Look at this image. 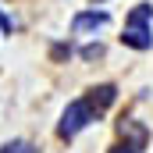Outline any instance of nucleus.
Here are the masks:
<instances>
[{
    "mask_svg": "<svg viewBox=\"0 0 153 153\" xmlns=\"http://www.w3.org/2000/svg\"><path fill=\"white\" fill-rule=\"evenodd\" d=\"M114 100H117V85H114V82H100V85H93V89H89V96H85V103L93 107V114H96V117L103 114Z\"/></svg>",
    "mask_w": 153,
    "mask_h": 153,
    "instance_id": "nucleus-4",
    "label": "nucleus"
},
{
    "mask_svg": "<svg viewBox=\"0 0 153 153\" xmlns=\"http://www.w3.org/2000/svg\"><path fill=\"white\" fill-rule=\"evenodd\" d=\"M78 53H82V61H100V57H103L107 50H103V43H85V46H82Z\"/></svg>",
    "mask_w": 153,
    "mask_h": 153,
    "instance_id": "nucleus-8",
    "label": "nucleus"
},
{
    "mask_svg": "<svg viewBox=\"0 0 153 153\" xmlns=\"http://www.w3.org/2000/svg\"><path fill=\"white\" fill-rule=\"evenodd\" d=\"M117 135H121L128 146H135V150H143V146L150 143V132H146V125H139V117H121V121H117Z\"/></svg>",
    "mask_w": 153,
    "mask_h": 153,
    "instance_id": "nucleus-3",
    "label": "nucleus"
},
{
    "mask_svg": "<svg viewBox=\"0 0 153 153\" xmlns=\"http://www.w3.org/2000/svg\"><path fill=\"white\" fill-rule=\"evenodd\" d=\"M93 4H103V0H93Z\"/></svg>",
    "mask_w": 153,
    "mask_h": 153,
    "instance_id": "nucleus-12",
    "label": "nucleus"
},
{
    "mask_svg": "<svg viewBox=\"0 0 153 153\" xmlns=\"http://www.w3.org/2000/svg\"><path fill=\"white\" fill-rule=\"evenodd\" d=\"M0 153H39L29 139H11V143H4L0 146Z\"/></svg>",
    "mask_w": 153,
    "mask_h": 153,
    "instance_id": "nucleus-7",
    "label": "nucleus"
},
{
    "mask_svg": "<svg viewBox=\"0 0 153 153\" xmlns=\"http://www.w3.org/2000/svg\"><path fill=\"white\" fill-rule=\"evenodd\" d=\"M71 53H75L71 43H53V46H50V57H53V61H68Z\"/></svg>",
    "mask_w": 153,
    "mask_h": 153,
    "instance_id": "nucleus-9",
    "label": "nucleus"
},
{
    "mask_svg": "<svg viewBox=\"0 0 153 153\" xmlns=\"http://www.w3.org/2000/svg\"><path fill=\"white\" fill-rule=\"evenodd\" d=\"M121 43H125L128 50H139V53L153 50V32H150V25H125Z\"/></svg>",
    "mask_w": 153,
    "mask_h": 153,
    "instance_id": "nucleus-5",
    "label": "nucleus"
},
{
    "mask_svg": "<svg viewBox=\"0 0 153 153\" xmlns=\"http://www.w3.org/2000/svg\"><path fill=\"white\" fill-rule=\"evenodd\" d=\"M153 22V4H135L132 14L125 18V25H150Z\"/></svg>",
    "mask_w": 153,
    "mask_h": 153,
    "instance_id": "nucleus-6",
    "label": "nucleus"
},
{
    "mask_svg": "<svg viewBox=\"0 0 153 153\" xmlns=\"http://www.w3.org/2000/svg\"><path fill=\"white\" fill-rule=\"evenodd\" d=\"M107 153H139V150H135V146H128V143H125V146H111V150H107Z\"/></svg>",
    "mask_w": 153,
    "mask_h": 153,
    "instance_id": "nucleus-11",
    "label": "nucleus"
},
{
    "mask_svg": "<svg viewBox=\"0 0 153 153\" xmlns=\"http://www.w3.org/2000/svg\"><path fill=\"white\" fill-rule=\"evenodd\" d=\"M103 25H111V14H107V11H96V7H89V11H78L75 18H71V36L96 32V29H103Z\"/></svg>",
    "mask_w": 153,
    "mask_h": 153,
    "instance_id": "nucleus-2",
    "label": "nucleus"
},
{
    "mask_svg": "<svg viewBox=\"0 0 153 153\" xmlns=\"http://www.w3.org/2000/svg\"><path fill=\"white\" fill-rule=\"evenodd\" d=\"M0 32H4V36H11V32H14V22H11L4 11H0Z\"/></svg>",
    "mask_w": 153,
    "mask_h": 153,
    "instance_id": "nucleus-10",
    "label": "nucleus"
},
{
    "mask_svg": "<svg viewBox=\"0 0 153 153\" xmlns=\"http://www.w3.org/2000/svg\"><path fill=\"white\" fill-rule=\"evenodd\" d=\"M96 121V114H93V107L85 103V100H71L68 107H64V114H61V121H57V135L64 139V143H71L78 132H85L89 125Z\"/></svg>",
    "mask_w": 153,
    "mask_h": 153,
    "instance_id": "nucleus-1",
    "label": "nucleus"
}]
</instances>
